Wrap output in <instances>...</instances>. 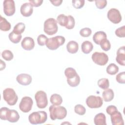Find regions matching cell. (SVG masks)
I'll return each instance as SVG.
<instances>
[{"label": "cell", "mask_w": 125, "mask_h": 125, "mask_svg": "<svg viewBox=\"0 0 125 125\" xmlns=\"http://www.w3.org/2000/svg\"><path fill=\"white\" fill-rule=\"evenodd\" d=\"M50 117L51 120H62L67 115L66 108L62 106L52 104L49 108Z\"/></svg>", "instance_id": "6da1fadb"}, {"label": "cell", "mask_w": 125, "mask_h": 125, "mask_svg": "<svg viewBox=\"0 0 125 125\" xmlns=\"http://www.w3.org/2000/svg\"><path fill=\"white\" fill-rule=\"evenodd\" d=\"M47 119V115L44 111L33 112L28 116V120L32 125H38L44 123Z\"/></svg>", "instance_id": "7a4b0ae2"}, {"label": "cell", "mask_w": 125, "mask_h": 125, "mask_svg": "<svg viewBox=\"0 0 125 125\" xmlns=\"http://www.w3.org/2000/svg\"><path fill=\"white\" fill-rule=\"evenodd\" d=\"M58 30L57 21L54 18H49L45 21L43 31L48 35L55 34Z\"/></svg>", "instance_id": "3957f363"}, {"label": "cell", "mask_w": 125, "mask_h": 125, "mask_svg": "<svg viewBox=\"0 0 125 125\" xmlns=\"http://www.w3.org/2000/svg\"><path fill=\"white\" fill-rule=\"evenodd\" d=\"M65 38L62 36H57L54 37L48 38L46 46L50 50H55L58 49L60 46L63 45L65 42Z\"/></svg>", "instance_id": "277c9868"}, {"label": "cell", "mask_w": 125, "mask_h": 125, "mask_svg": "<svg viewBox=\"0 0 125 125\" xmlns=\"http://www.w3.org/2000/svg\"><path fill=\"white\" fill-rule=\"evenodd\" d=\"M4 100L9 105H15L18 100V97L13 88H7L3 91Z\"/></svg>", "instance_id": "5b68a950"}, {"label": "cell", "mask_w": 125, "mask_h": 125, "mask_svg": "<svg viewBox=\"0 0 125 125\" xmlns=\"http://www.w3.org/2000/svg\"><path fill=\"white\" fill-rule=\"evenodd\" d=\"M37 106L39 108H44L48 104L46 93L42 90L37 91L35 95Z\"/></svg>", "instance_id": "8992f818"}, {"label": "cell", "mask_w": 125, "mask_h": 125, "mask_svg": "<svg viewBox=\"0 0 125 125\" xmlns=\"http://www.w3.org/2000/svg\"><path fill=\"white\" fill-rule=\"evenodd\" d=\"M87 105L91 108H97L101 107L103 104V99L100 96L90 95L86 100Z\"/></svg>", "instance_id": "52a82bcc"}, {"label": "cell", "mask_w": 125, "mask_h": 125, "mask_svg": "<svg viewBox=\"0 0 125 125\" xmlns=\"http://www.w3.org/2000/svg\"><path fill=\"white\" fill-rule=\"evenodd\" d=\"M91 58L95 63L101 66L105 65L108 61L107 55L104 52H95L92 54Z\"/></svg>", "instance_id": "ba28073f"}, {"label": "cell", "mask_w": 125, "mask_h": 125, "mask_svg": "<svg viewBox=\"0 0 125 125\" xmlns=\"http://www.w3.org/2000/svg\"><path fill=\"white\" fill-rule=\"evenodd\" d=\"M33 102L32 99L28 96L23 97L19 104L20 109L24 113L29 112L32 109Z\"/></svg>", "instance_id": "9c48e42d"}, {"label": "cell", "mask_w": 125, "mask_h": 125, "mask_svg": "<svg viewBox=\"0 0 125 125\" xmlns=\"http://www.w3.org/2000/svg\"><path fill=\"white\" fill-rule=\"evenodd\" d=\"M108 20L114 24H117L122 21V16L120 11L116 8H111L108 10L107 14Z\"/></svg>", "instance_id": "30bf717a"}, {"label": "cell", "mask_w": 125, "mask_h": 125, "mask_svg": "<svg viewBox=\"0 0 125 125\" xmlns=\"http://www.w3.org/2000/svg\"><path fill=\"white\" fill-rule=\"evenodd\" d=\"M3 12L7 16H11L15 12V4L13 0H5L3 2Z\"/></svg>", "instance_id": "8fae6325"}, {"label": "cell", "mask_w": 125, "mask_h": 125, "mask_svg": "<svg viewBox=\"0 0 125 125\" xmlns=\"http://www.w3.org/2000/svg\"><path fill=\"white\" fill-rule=\"evenodd\" d=\"M32 77L28 74L21 73L17 76V82L22 85H28L32 82Z\"/></svg>", "instance_id": "7c38bea8"}, {"label": "cell", "mask_w": 125, "mask_h": 125, "mask_svg": "<svg viewBox=\"0 0 125 125\" xmlns=\"http://www.w3.org/2000/svg\"><path fill=\"white\" fill-rule=\"evenodd\" d=\"M21 14L25 17L30 16L33 12V6L29 2H25L22 4L20 8Z\"/></svg>", "instance_id": "4fadbf2b"}, {"label": "cell", "mask_w": 125, "mask_h": 125, "mask_svg": "<svg viewBox=\"0 0 125 125\" xmlns=\"http://www.w3.org/2000/svg\"><path fill=\"white\" fill-rule=\"evenodd\" d=\"M22 48L26 50H31L35 46V42L33 38L29 37H25L21 42Z\"/></svg>", "instance_id": "5bb4252c"}, {"label": "cell", "mask_w": 125, "mask_h": 125, "mask_svg": "<svg viewBox=\"0 0 125 125\" xmlns=\"http://www.w3.org/2000/svg\"><path fill=\"white\" fill-rule=\"evenodd\" d=\"M111 121L113 125H124V122L121 113L117 111L110 115Z\"/></svg>", "instance_id": "9a60e30c"}, {"label": "cell", "mask_w": 125, "mask_h": 125, "mask_svg": "<svg viewBox=\"0 0 125 125\" xmlns=\"http://www.w3.org/2000/svg\"><path fill=\"white\" fill-rule=\"evenodd\" d=\"M116 62L122 66L125 65V46L120 47L117 51Z\"/></svg>", "instance_id": "2e32d148"}, {"label": "cell", "mask_w": 125, "mask_h": 125, "mask_svg": "<svg viewBox=\"0 0 125 125\" xmlns=\"http://www.w3.org/2000/svg\"><path fill=\"white\" fill-rule=\"evenodd\" d=\"M20 119V115L17 111L9 109L6 116V120L10 123H16Z\"/></svg>", "instance_id": "e0dca14e"}, {"label": "cell", "mask_w": 125, "mask_h": 125, "mask_svg": "<svg viewBox=\"0 0 125 125\" xmlns=\"http://www.w3.org/2000/svg\"><path fill=\"white\" fill-rule=\"evenodd\" d=\"M107 39V36L106 33L102 31H99L96 32L93 36V41L94 42L98 45L105 39Z\"/></svg>", "instance_id": "ac0fdd59"}, {"label": "cell", "mask_w": 125, "mask_h": 125, "mask_svg": "<svg viewBox=\"0 0 125 125\" xmlns=\"http://www.w3.org/2000/svg\"><path fill=\"white\" fill-rule=\"evenodd\" d=\"M94 123L96 125H106V117L103 113L96 114L94 118Z\"/></svg>", "instance_id": "d6986e66"}, {"label": "cell", "mask_w": 125, "mask_h": 125, "mask_svg": "<svg viewBox=\"0 0 125 125\" xmlns=\"http://www.w3.org/2000/svg\"><path fill=\"white\" fill-rule=\"evenodd\" d=\"M66 49L69 53L71 54H75L78 51V43L74 41H69L66 45Z\"/></svg>", "instance_id": "ffe728a7"}, {"label": "cell", "mask_w": 125, "mask_h": 125, "mask_svg": "<svg viewBox=\"0 0 125 125\" xmlns=\"http://www.w3.org/2000/svg\"><path fill=\"white\" fill-rule=\"evenodd\" d=\"M102 96H103L104 100L106 102H110L113 99L114 94L112 89L107 88L106 89H105L103 91Z\"/></svg>", "instance_id": "44dd1931"}, {"label": "cell", "mask_w": 125, "mask_h": 125, "mask_svg": "<svg viewBox=\"0 0 125 125\" xmlns=\"http://www.w3.org/2000/svg\"><path fill=\"white\" fill-rule=\"evenodd\" d=\"M93 48L92 43L88 41H84L81 45V49L82 52L86 54H89L91 52Z\"/></svg>", "instance_id": "7402d4cb"}, {"label": "cell", "mask_w": 125, "mask_h": 125, "mask_svg": "<svg viewBox=\"0 0 125 125\" xmlns=\"http://www.w3.org/2000/svg\"><path fill=\"white\" fill-rule=\"evenodd\" d=\"M64 74L67 78V80L74 79L79 75L75 69L72 67H68L66 68L64 70Z\"/></svg>", "instance_id": "603a6c76"}, {"label": "cell", "mask_w": 125, "mask_h": 125, "mask_svg": "<svg viewBox=\"0 0 125 125\" xmlns=\"http://www.w3.org/2000/svg\"><path fill=\"white\" fill-rule=\"evenodd\" d=\"M0 29L1 31H7L11 29V24L6 19L0 16Z\"/></svg>", "instance_id": "cb8c5ba5"}, {"label": "cell", "mask_w": 125, "mask_h": 125, "mask_svg": "<svg viewBox=\"0 0 125 125\" xmlns=\"http://www.w3.org/2000/svg\"><path fill=\"white\" fill-rule=\"evenodd\" d=\"M50 101L52 104L60 105L62 102V99L59 94H53L51 96Z\"/></svg>", "instance_id": "d4e9b609"}, {"label": "cell", "mask_w": 125, "mask_h": 125, "mask_svg": "<svg viewBox=\"0 0 125 125\" xmlns=\"http://www.w3.org/2000/svg\"><path fill=\"white\" fill-rule=\"evenodd\" d=\"M57 21L60 25L65 27L68 22V16H66L64 14L59 15L57 18Z\"/></svg>", "instance_id": "484cf974"}, {"label": "cell", "mask_w": 125, "mask_h": 125, "mask_svg": "<svg viewBox=\"0 0 125 125\" xmlns=\"http://www.w3.org/2000/svg\"><path fill=\"white\" fill-rule=\"evenodd\" d=\"M106 71L108 74L113 75L117 73V72L119 71V67L115 63H112L107 66Z\"/></svg>", "instance_id": "4316f807"}, {"label": "cell", "mask_w": 125, "mask_h": 125, "mask_svg": "<svg viewBox=\"0 0 125 125\" xmlns=\"http://www.w3.org/2000/svg\"><path fill=\"white\" fill-rule=\"evenodd\" d=\"M8 38L12 42L14 43H18L20 42L21 40V39L22 36L21 34H17L12 31V32L9 33L8 35Z\"/></svg>", "instance_id": "83f0119b"}, {"label": "cell", "mask_w": 125, "mask_h": 125, "mask_svg": "<svg viewBox=\"0 0 125 125\" xmlns=\"http://www.w3.org/2000/svg\"><path fill=\"white\" fill-rule=\"evenodd\" d=\"M25 28V25L23 22H19L16 24L13 29V32L17 34H21L22 33Z\"/></svg>", "instance_id": "f1b7e54d"}, {"label": "cell", "mask_w": 125, "mask_h": 125, "mask_svg": "<svg viewBox=\"0 0 125 125\" xmlns=\"http://www.w3.org/2000/svg\"><path fill=\"white\" fill-rule=\"evenodd\" d=\"M97 84L99 87L104 90L107 89L109 86V81L106 78H102L99 79L98 81Z\"/></svg>", "instance_id": "f546056e"}, {"label": "cell", "mask_w": 125, "mask_h": 125, "mask_svg": "<svg viewBox=\"0 0 125 125\" xmlns=\"http://www.w3.org/2000/svg\"><path fill=\"white\" fill-rule=\"evenodd\" d=\"M1 57L6 61H9L13 59L14 55L13 53L9 50H5L1 53Z\"/></svg>", "instance_id": "4dcf8cb0"}, {"label": "cell", "mask_w": 125, "mask_h": 125, "mask_svg": "<svg viewBox=\"0 0 125 125\" xmlns=\"http://www.w3.org/2000/svg\"><path fill=\"white\" fill-rule=\"evenodd\" d=\"M74 111L76 113L80 115H83L85 114L86 109L85 107L82 104H77L74 107Z\"/></svg>", "instance_id": "1f68e13d"}, {"label": "cell", "mask_w": 125, "mask_h": 125, "mask_svg": "<svg viewBox=\"0 0 125 125\" xmlns=\"http://www.w3.org/2000/svg\"><path fill=\"white\" fill-rule=\"evenodd\" d=\"M100 46L101 48L105 51H107L109 50H110L111 48V44L110 43V42L107 39L104 40L101 43H100Z\"/></svg>", "instance_id": "d6a6232c"}, {"label": "cell", "mask_w": 125, "mask_h": 125, "mask_svg": "<svg viewBox=\"0 0 125 125\" xmlns=\"http://www.w3.org/2000/svg\"><path fill=\"white\" fill-rule=\"evenodd\" d=\"M48 38L43 34L40 35L37 38V42L39 45L43 46L46 44Z\"/></svg>", "instance_id": "836d02e7"}, {"label": "cell", "mask_w": 125, "mask_h": 125, "mask_svg": "<svg viewBox=\"0 0 125 125\" xmlns=\"http://www.w3.org/2000/svg\"><path fill=\"white\" fill-rule=\"evenodd\" d=\"M92 33V30L90 28L85 27L82 28L80 31V34L81 36L83 37H88Z\"/></svg>", "instance_id": "e575fe53"}, {"label": "cell", "mask_w": 125, "mask_h": 125, "mask_svg": "<svg viewBox=\"0 0 125 125\" xmlns=\"http://www.w3.org/2000/svg\"><path fill=\"white\" fill-rule=\"evenodd\" d=\"M72 2V5L75 8L80 9L84 6L85 1L84 0H73Z\"/></svg>", "instance_id": "d590c367"}, {"label": "cell", "mask_w": 125, "mask_h": 125, "mask_svg": "<svg viewBox=\"0 0 125 125\" xmlns=\"http://www.w3.org/2000/svg\"><path fill=\"white\" fill-rule=\"evenodd\" d=\"M115 34L120 38H124L125 37V26L123 25L117 28L115 30Z\"/></svg>", "instance_id": "8d00e7d4"}, {"label": "cell", "mask_w": 125, "mask_h": 125, "mask_svg": "<svg viewBox=\"0 0 125 125\" xmlns=\"http://www.w3.org/2000/svg\"><path fill=\"white\" fill-rule=\"evenodd\" d=\"M68 22L67 25L65 26V28L68 29H72L74 27L75 21L74 18L71 15L68 16Z\"/></svg>", "instance_id": "74e56055"}, {"label": "cell", "mask_w": 125, "mask_h": 125, "mask_svg": "<svg viewBox=\"0 0 125 125\" xmlns=\"http://www.w3.org/2000/svg\"><path fill=\"white\" fill-rule=\"evenodd\" d=\"M116 80L118 83L124 84L125 83V72L124 71L117 74L116 77Z\"/></svg>", "instance_id": "f35d334b"}, {"label": "cell", "mask_w": 125, "mask_h": 125, "mask_svg": "<svg viewBox=\"0 0 125 125\" xmlns=\"http://www.w3.org/2000/svg\"><path fill=\"white\" fill-rule=\"evenodd\" d=\"M96 7L100 9H104L107 5L106 0H96L95 1Z\"/></svg>", "instance_id": "ab89813d"}, {"label": "cell", "mask_w": 125, "mask_h": 125, "mask_svg": "<svg viewBox=\"0 0 125 125\" xmlns=\"http://www.w3.org/2000/svg\"><path fill=\"white\" fill-rule=\"evenodd\" d=\"M9 108L6 107H2L0 109V118L2 120H6V116Z\"/></svg>", "instance_id": "60d3db41"}, {"label": "cell", "mask_w": 125, "mask_h": 125, "mask_svg": "<svg viewBox=\"0 0 125 125\" xmlns=\"http://www.w3.org/2000/svg\"><path fill=\"white\" fill-rule=\"evenodd\" d=\"M117 111H118V110H117V107L113 105H110L108 106L106 109V111L107 113L110 115H111V114H113L114 113H115V112H116Z\"/></svg>", "instance_id": "b9f144b4"}, {"label": "cell", "mask_w": 125, "mask_h": 125, "mask_svg": "<svg viewBox=\"0 0 125 125\" xmlns=\"http://www.w3.org/2000/svg\"><path fill=\"white\" fill-rule=\"evenodd\" d=\"M29 3L32 6L39 7L42 5L43 2L42 0H29Z\"/></svg>", "instance_id": "7bdbcfd3"}, {"label": "cell", "mask_w": 125, "mask_h": 125, "mask_svg": "<svg viewBox=\"0 0 125 125\" xmlns=\"http://www.w3.org/2000/svg\"><path fill=\"white\" fill-rule=\"evenodd\" d=\"M50 2L52 3L53 5L56 6H60L62 2V0H50Z\"/></svg>", "instance_id": "ee69618b"}, {"label": "cell", "mask_w": 125, "mask_h": 125, "mask_svg": "<svg viewBox=\"0 0 125 125\" xmlns=\"http://www.w3.org/2000/svg\"><path fill=\"white\" fill-rule=\"evenodd\" d=\"M6 67L5 63L2 60H0V70H2Z\"/></svg>", "instance_id": "f6af8a7d"}]
</instances>
